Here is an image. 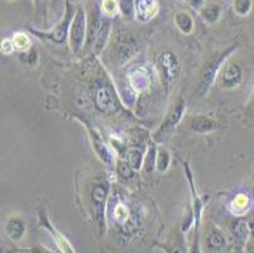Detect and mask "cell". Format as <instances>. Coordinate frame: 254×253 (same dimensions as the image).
Wrapping results in <instances>:
<instances>
[{"mask_svg":"<svg viewBox=\"0 0 254 253\" xmlns=\"http://www.w3.org/2000/svg\"><path fill=\"white\" fill-rule=\"evenodd\" d=\"M168 165H170V155L167 151H161L157 159V167L159 171H166L167 170Z\"/></svg>","mask_w":254,"mask_h":253,"instance_id":"obj_22","label":"cell"},{"mask_svg":"<svg viewBox=\"0 0 254 253\" xmlns=\"http://www.w3.org/2000/svg\"><path fill=\"white\" fill-rule=\"evenodd\" d=\"M106 195H108V187H106L105 185H96V186L92 189V203L96 206V214L99 215V219H103Z\"/></svg>","mask_w":254,"mask_h":253,"instance_id":"obj_8","label":"cell"},{"mask_svg":"<svg viewBox=\"0 0 254 253\" xmlns=\"http://www.w3.org/2000/svg\"><path fill=\"white\" fill-rule=\"evenodd\" d=\"M176 24L184 33H190L192 31L193 23L187 13H179L176 15Z\"/></svg>","mask_w":254,"mask_h":253,"instance_id":"obj_14","label":"cell"},{"mask_svg":"<svg viewBox=\"0 0 254 253\" xmlns=\"http://www.w3.org/2000/svg\"><path fill=\"white\" fill-rule=\"evenodd\" d=\"M104 11H105L108 15H113L117 11V4H115L114 0H104Z\"/></svg>","mask_w":254,"mask_h":253,"instance_id":"obj_26","label":"cell"},{"mask_svg":"<svg viewBox=\"0 0 254 253\" xmlns=\"http://www.w3.org/2000/svg\"><path fill=\"white\" fill-rule=\"evenodd\" d=\"M157 65H158L163 85L166 86V89L170 90L173 83L179 79L180 71H181V66H180L176 53L170 50L163 51L157 57Z\"/></svg>","mask_w":254,"mask_h":253,"instance_id":"obj_1","label":"cell"},{"mask_svg":"<svg viewBox=\"0 0 254 253\" xmlns=\"http://www.w3.org/2000/svg\"><path fill=\"white\" fill-rule=\"evenodd\" d=\"M109 23L106 22V20H103L101 22V27L100 29H99V33L98 36H96V48H98V51H100L101 48L104 47V45L106 43V39H108V36H109Z\"/></svg>","mask_w":254,"mask_h":253,"instance_id":"obj_16","label":"cell"},{"mask_svg":"<svg viewBox=\"0 0 254 253\" xmlns=\"http://www.w3.org/2000/svg\"><path fill=\"white\" fill-rule=\"evenodd\" d=\"M85 29H86V24H85L84 10L78 9L72 27H71V46H72L73 52L78 53L81 51L82 46H84Z\"/></svg>","mask_w":254,"mask_h":253,"instance_id":"obj_6","label":"cell"},{"mask_svg":"<svg viewBox=\"0 0 254 253\" xmlns=\"http://www.w3.org/2000/svg\"><path fill=\"white\" fill-rule=\"evenodd\" d=\"M238 48L237 45L232 46V47L226 48L225 51H223L221 53H219L218 56H215L209 64L205 66L204 71H202L201 80H200V94L204 95L206 94V91L209 90V87L211 86V84L215 80L216 75H218L219 70L221 69V66L224 65V62L228 60L230 55L234 52Z\"/></svg>","mask_w":254,"mask_h":253,"instance_id":"obj_2","label":"cell"},{"mask_svg":"<svg viewBox=\"0 0 254 253\" xmlns=\"http://www.w3.org/2000/svg\"><path fill=\"white\" fill-rule=\"evenodd\" d=\"M235 209H243V210H247L249 206V198L246 196V195H239L237 199L234 200Z\"/></svg>","mask_w":254,"mask_h":253,"instance_id":"obj_24","label":"cell"},{"mask_svg":"<svg viewBox=\"0 0 254 253\" xmlns=\"http://www.w3.org/2000/svg\"><path fill=\"white\" fill-rule=\"evenodd\" d=\"M185 109H186L185 101L180 100L179 104H177V105L170 111V113H168V115L166 117V119L163 120L162 125L159 127L158 132H157L156 136H154V139H156V141H158V142H162L163 139H165L166 137H167L168 134H170L171 132L175 129V127L179 124L180 120H181V118H182V115H184Z\"/></svg>","mask_w":254,"mask_h":253,"instance_id":"obj_3","label":"cell"},{"mask_svg":"<svg viewBox=\"0 0 254 253\" xmlns=\"http://www.w3.org/2000/svg\"><path fill=\"white\" fill-rule=\"evenodd\" d=\"M218 128V123L215 120L210 119V118L205 117V115H197L191 120V129L195 133L205 134L214 132Z\"/></svg>","mask_w":254,"mask_h":253,"instance_id":"obj_7","label":"cell"},{"mask_svg":"<svg viewBox=\"0 0 254 253\" xmlns=\"http://www.w3.org/2000/svg\"><path fill=\"white\" fill-rule=\"evenodd\" d=\"M252 8V0H235V11L239 15H247Z\"/></svg>","mask_w":254,"mask_h":253,"instance_id":"obj_20","label":"cell"},{"mask_svg":"<svg viewBox=\"0 0 254 253\" xmlns=\"http://www.w3.org/2000/svg\"><path fill=\"white\" fill-rule=\"evenodd\" d=\"M190 3L192 4L193 6H198L201 4V0H190Z\"/></svg>","mask_w":254,"mask_h":253,"instance_id":"obj_30","label":"cell"},{"mask_svg":"<svg viewBox=\"0 0 254 253\" xmlns=\"http://www.w3.org/2000/svg\"><path fill=\"white\" fill-rule=\"evenodd\" d=\"M156 162H157L156 147H153V146H152V147L149 148L148 153H147V157H145V160H144L145 171H147V172H152V171H154Z\"/></svg>","mask_w":254,"mask_h":253,"instance_id":"obj_18","label":"cell"},{"mask_svg":"<svg viewBox=\"0 0 254 253\" xmlns=\"http://www.w3.org/2000/svg\"><path fill=\"white\" fill-rule=\"evenodd\" d=\"M243 83V70L235 62H230L224 67L220 75V85L226 90H234Z\"/></svg>","mask_w":254,"mask_h":253,"instance_id":"obj_5","label":"cell"},{"mask_svg":"<svg viewBox=\"0 0 254 253\" xmlns=\"http://www.w3.org/2000/svg\"><path fill=\"white\" fill-rule=\"evenodd\" d=\"M70 18H71V14L68 13L67 18L64 19V22L62 23V24L57 28L56 31L53 32V33L50 36L51 38H52L53 41H56L57 43H61V42H64V37H66V32H67V25H68V23H70Z\"/></svg>","mask_w":254,"mask_h":253,"instance_id":"obj_17","label":"cell"},{"mask_svg":"<svg viewBox=\"0 0 254 253\" xmlns=\"http://www.w3.org/2000/svg\"><path fill=\"white\" fill-rule=\"evenodd\" d=\"M253 194H254V184H253Z\"/></svg>","mask_w":254,"mask_h":253,"instance_id":"obj_31","label":"cell"},{"mask_svg":"<svg viewBox=\"0 0 254 253\" xmlns=\"http://www.w3.org/2000/svg\"><path fill=\"white\" fill-rule=\"evenodd\" d=\"M233 236L234 240L240 247H243L247 242V238L249 236V226L248 223L243 219H238L237 222L233 224Z\"/></svg>","mask_w":254,"mask_h":253,"instance_id":"obj_11","label":"cell"},{"mask_svg":"<svg viewBox=\"0 0 254 253\" xmlns=\"http://www.w3.org/2000/svg\"><path fill=\"white\" fill-rule=\"evenodd\" d=\"M156 0H137L138 15L142 20L149 19L156 13Z\"/></svg>","mask_w":254,"mask_h":253,"instance_id":"obj_12","label":"cell"},{"mask_svg":"<svg viewBox=\"0 0 254 253\" xmlns=\"http://www.w3.org/2000/svg\"><path fill=\"white\" fill-rule=\"evenodd\" d=\"M5 229L11 241H19L25 232V224L19 218H10L6 223Z\"/></svg>","mask_w":254,"mask_h":253,"instance_id":"obj_10","label":"cell"},{"mask_svg":"<svg viewBox=\"0 0 254 253\" xmlns=\"http://www.w3.org/2000/svg\"><path fill=\"white\" fill-rule=\"evenodd\" d=\"M137 46L135 42L130 38H126L118 45V59L120 64H126L128 60H130L134 56Z\"/></svg>","mask_w":254,"mask_h":253,"instance_id":"obj_9","label":"cell"},{"mask_svg":"<svg viewBox=\"0 0 254 253\" xmlns=\"http://www.w3.org/2000/svg\"><path fill=\"white\" fill-rule=\"evenodd\" d=\"M13 46H14L13 41H10V39H4L3 43H1V52L10 53L13 51Z\"/></svg>","mask_w":254,"mask_h":253,"instance_id":"obj_29","label":"cell"},{"mask_svg":"<svg viewBox=\"0 0 254 253\" xmlns=\"http://www.w3.org/2000/svg\"><path fill=\"white\" fill-rule=\"evenodd\" d=\"M119 172H120V175L124 176V177H130L131 173H133V169H131L128 164H126V165L122 164L119 166Z\"/></svg>","mask_w":254,"mask_h":253,"instance_id":"obj_27","label":"cell"},{"mask_svg":"<svg viewBox=\"0 0 254 253\" xmlns=\"http://www.w3.org/2000/svg\"><path fill=\"white\" fill-rule=\"evenodd\" d=\"M246 109H247V113H248L249 118H251V119H253V122H254V91H253V94H252L251 99H249L248 104H247Z\"/></svg>","mask_w":254,"mask_h":253,"instance_id":"obj_28","label":"cell"},{"mask_svg":"<svg viewBox=\"0 0 254 253\" xmlns=\"http://www.w3.org/2000/svg\"><path fill=\"white\" fill-rule=\"evenodd\" d=\"M219 13H220V10H219L218 6L211 5L204 10V17L206 18L210 23H214L219 18Z\"/></svg>","mask_w":254,"mask_h":253,"instance_id":"obj_23","label":"cell"},{"mask_svg":"<svg viewBox=\"0 0 254 253\" xmlns=\"http://www.w3.org/2000/svg\"><path fill=\"white\" fill-rule=\"evenodd\" d=\"M207 246L212 250H221L225 246V238L219 231H212L207 238Z\"/></svg>","mask_w":254,"mask_h":253,"instance_id":"obj_15","label":"cell"},{"mask_svg":"<svg viewBox=\"0 0 254 253\" xmlns=\"http://www.w3.org/2000/svg\"><path fill=\"white\" fill-rule=\"evenodd\" d=\"M13 43H14L15 48H18V50L25 51L29 46V38L25 34L18 33L15 34L14 39H13Z\"/></svg>","mask_w":254,"mask_h":253,"instance_id":"obj_21","label":"cell"},{"mask_svg":"<svg viewBox=\"0 0 254 253\" xmlns=\"http://www.w3.org/2000/svg\"><path fill=\"white\" fill-rule=\"evenodd\" d=\"M94 103H95L96 109L103 113H113L118 108L117 96H115L114 90L109 85H100L96 89Z\"/></svg>","mask_w":254,"mask_h":253,"instance_id":"obj_4","label":"cell"},{"mask_svg":"<svg viewBox=\"0 0 254 253\" xmlns=\"http://www.w3.org/2000/svg\"><path fill=\"white\" fill-rule=\"evenodd\" d=\"M143 162V152L137 148L129 151L127 153V164L133 169V170H139Z\"/></svg>","mask_w":254,"mask_h":253,"instance_id":"obj_13","label":"cell"},{"mask_svg":"<svg viewBox=\"0 0 254 253\" xmlns=\"http://www.w3.org/2000/svg\"><path fill=\"white\" fill-rule=\"evenodd\" d=\"M147 79H148V75H145L143 70L135 71L134 75H133V85H134L133 87L135 90L144 89L145 85H147Z\"/></svg>","mask_w":254,"mask_h":253,"instance_id":"obj_19","label":"cell"},{"mask_svg":"<svg viewBox=\"0 0 254 253\" xmlns=\"http://www.w3.org/2000/svg\"><path fill=\"white\" fill-rule=\"evenodd\" d=\"M122 11H123L124 15L127 17H130L131 14H133V0H122Z\"/></svg>","mask_w":254,"mask_h":253,"instance_id":"obj_25","label":"cell"}]
</instances>
